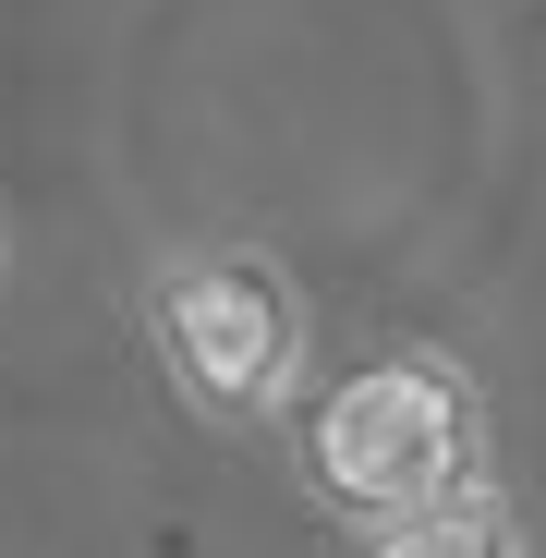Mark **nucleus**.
Instances as JSON below:
<instances>
[{
	"instance_id": "f03ea898",
	"label": "nucleus",
	"mask_w": 546,
	"mask_h": 558,
	"mask_svg": "<svg viewBox=\"0 0 546 558\" xmlns=\"http://www.w3.org/2000/svg\"><path fill=\"white\" fill-rule=\"evenodd\" d=\"M158 364H170V389L219 413V425H267L292 401V364H304V304L280 292V267H255V255H195V267H170L158 279Z\"/></svg>"
},
{
	"instance_id": "7ed1b4c3",
	"label": "nucleus",
	"mask_w": 546,
	"mask_h": 558,
	"mask_svg": "<svg viewBox=\"0 0 546 558\" xmlns=\"http://www.w3.org/2000/svg\"><path fill=\"white\" fill-rule=\"evenodd\" d=\"M377 558H522V534H510V510L486 486H449V498L377 522Z\"/></svg>"
},
{
	"instance_id": "f257e3e1",
	"label": "nucleus",
	"mask_w": 546,
	"mask_h": 558,
	"mask_svg": "<svg viewBox=\"0 0 546 558\" xmlns=\"http://www.w3.org/2000/svg\"><path fill=\"white\" fill-rule=\"evenodd\" d=\"M474 449H486V401L462 364H437V352H389V364H364L352 389L316 401L304 425V474L340 522H401L449 486H474Z\"/></svg>"
}]
</instances>
